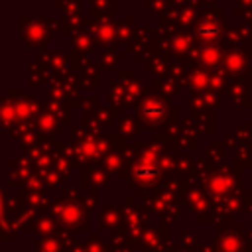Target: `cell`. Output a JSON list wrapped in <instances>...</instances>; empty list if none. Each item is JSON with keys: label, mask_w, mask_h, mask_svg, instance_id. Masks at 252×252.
<instances>
[{"label": "cell", "mask_w": 252, "mask_h": 252, "mask_svg": "<svg viewBox=\"0 0 252 252\" xmlns=\"http://www.w3.org/2000/svg\"><path fill=\"white\" fill-rule=\"evenodd\" d=\"M154 173H156V169H154V167H144V169H140V171H138V175H140V177H144V179L152 177Z\"/></svg>", "instance_id": "cell-1"}]
</instances>
